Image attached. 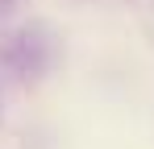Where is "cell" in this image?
<instances>
[{
	"label": "cell",
	"mask_w": 154,
	"mask_h": 149,
	"mask_svg": "<svg viewBox=\"0 0 154 149\" xmlns=\"http://www.w3.org/2000/svg\"><path fill=\"white\" fill-rule=\"evenodd\" d=\"M4 8H13V0H0V13H4Z\"/></svg>",
	"instance_id": "7a4b0ae2"
},
{
	"label": "cell",
	"mask_w": 154,
	"mask_h": 149,
	"mask_svg": "<svg viewBox=\"0 0 154 149\" xmlns=\"http://www.w3.org/2000/svg\"><path fill=\"white\" fill-rule=\"evenodd\" d=\"M46 58H50V50H46V42L38 33H13L0 46V62L13 74H42L46 71Z\"/></svg>",
	"instance_id": "6da1fadb"
}]
</instances>
